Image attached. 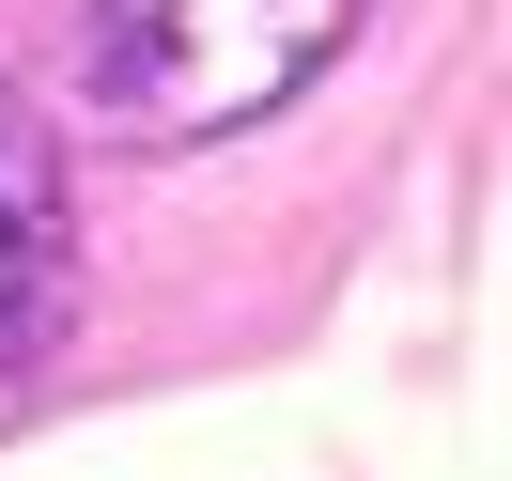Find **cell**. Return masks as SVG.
Returning <instances> with one entry per match:
<instances>
[{
  "instance_id": "cell-2",
  "label": "cell",
  "mask_w": 512,
  "mask_h": 481,
  "mask_svg": "<svg viewBox=\"0 0 512 481\" xmlns=\"http://www.w3.org/2000/svg\"><path fill=\"white\" fill-rule=\"evenodd\" d=\"M78 311V202H63V140L0 94V388L32 373Z\"/></svg>"
},
{
  "instance_id": "cell-1",
  "label": "cell",
  "mask_w": 512,
  "mask_h": 481,
  "mask_svg": "<svg viewBox=\"0 0 512 481\" xmlns=\"http://www.w3.org/2000/svg\"><path fill=\"white\" fill-rule=\"evenodd\" d=\"M373 0H78V109L140 156L233 140L357 47Z\"/></svg>"
}]
</instances>
